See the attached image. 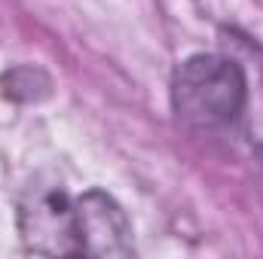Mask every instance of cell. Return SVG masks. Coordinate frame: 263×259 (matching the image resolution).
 <instances>
[{"label": "cell", "instance_id": "obj_1", "mask_svg": "<svg viewBox=\"0 0 263 259\" xmlns=\"http://www.w3.org/2000/svg\"><path fill=\"white\" fill-rule=\"evenodd\" d=\"M248 98L242 67L220 55H193L175 70V113L199 131L227 128L239 119Z\"/></svg>", "mask_w": 263, "mask_h": 259}, {"label": "cell", "instance_id": "obj_2", "mask_svg": "<svg viewBox=\"0 0 263 259\" xmlns=\"http://www.w3.org/2000/svg\"><path fill=\"white\" fill-rule=\"evenodd\" d=\"M18 229L31 253H83L77 198H67V192L59 186H34L22 198Z\"/></svg>", "mask_w": 263, "mask_h": 259}, {"label": "cell", "instance_id": "obj_3", "mask_svg": "<svg viewBox=\"0 0 263 259\" xmlns=\"http://www.w3.org/2000/svg\"><path fill=\"white\" fill-rule=\"evenodd\" d=\"M77 217H80V241L83 253L95 256H129L132 226L123 207L104 192H86L77 198Z\"/></svg>", "mask_w": 263, "mask_h": 259}, {"label": "cell", "instance_id": "obj_4", "mask_svg": "<svg viewBox=\"0 0 263 259\" xmlns=\"http://www.w3.org/2000/svg\"><path fill=\"white\" fill-rule=\"evenodd\" d=\"M257 174H260V183H263V143H260V149H257Z\"/></svg>", "mask_w": 263, "mask_h": 259}]
</instances>
